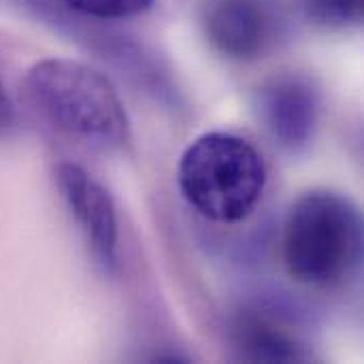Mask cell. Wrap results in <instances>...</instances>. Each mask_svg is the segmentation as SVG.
<instances>
[{
  "label": "cell",
  "mask_w": 364,
  "mask_h": 364,
  "mask_svg": "<svg viewBox=\"0 0 364 364\" xmlns=\"http://www.w3.org/2000/svg\"><path fill=\"white\" fill-rule=\"evenodd\" d=\"M23 98L51 130L90 149L117 151L130 141L128 113L115 85L83 62H36L23 77Z\"/></svg>",
  "instance_id": "1"
},
{
  "label": "cell",
  "mask_w": 364,
  "mask_h": 364,
  "mask_svg": "<svg viewBox=\"0 0 364 364\" xmlns=\"http://www.w3.org/2000/svg\"><path fill=\"white\" fill-rule=\"evenodd\" d=\"M363 254L358 205L337 190H309L288 209L282 230V258L288 275L303 286L341 284Z\"/></svg>",
  "instance_id": "2"
},
{
  "label": "cell",
  "mask_w": 364,
  "mask_h": 364,
  "mask_svg": "<svg viewBox=\"0 0 364 364\" xmlns=\"http://www.w3.org/2000/svg\"><path fill=\"white\" fill-rule=\"evenodd\" d=\"M267 181V164L256 145L224 130L194 139L177 164L181 196L215 224H237L250 218L264 196Z\"/></svg>",
  "instance_id": "3"
},
{
  "label": "cell",
  "mask_w": 364,
  "mask_h": 364,
  "mask_svg": "<svg viewBox=\"0 0 364 364\" xmlns=\"http://www.w3.org/2000/svg\"><path fill=\"white\" fill-rule=\"evenodd\" d=\"M254 107L262 128L279 147L303 151L318 130L322 96L311 77L279 73L258 85Z\"/></svg>",
  "instance_id": "4"
},
{
  "label": "cell",
  "mask_w": 364,
  "mask_h": 364,
  "mask_svg": "<svg viewBox=\"0 0 364 364\" xmlns=\"http://www.w3.org/2000/svg\"><path fill=\"white\" fill-rule=\"evenodd\" d=\"M203 28L218 53L250 62L275 45L282 28L279 6L277 0H205Z\"/></svg>",
  "instance_id": "5"
},
{
  "label": "cell",
  "mask_w": 364,
  "mask_h": 364,
  "mask_svg": "<svg viewBox=\"0 0 364 364\" xmlns=\"http://www.w3.org/2000/svg\"><path fill=\"white\" fill-rule=\"evenodd\" d=\"M55 183L87 245L92 247V254L105 269H115L119 222L111 192L75 162L58 164Z\"/></svg>",
  "instance_id": "6"
},
{
  "label": "cell",
  "mask_w": 364,
  "mask_h": 364,
  "mask_svg": "<svg viewBox=\"0 0 364 364\" xmlns=\"http://www.w3.org/2000/svg\"><path fill=\"white\" fill-rule=\"evenodd\" d=\"M230 341L250 363H303L311 356L299 331L264 309H241L230 322Z\"/></svg>",
  "instance_id": "7"
},
{
  "label": "cell",
  "mask_w": 364,
  "mask_h": 364,
  "mask_svg": "<svg viewBox=\"0 0 364 364\" xmlns=\"http://www.w3.org/2000/svg\"><path fill=\"white\" fill-rule=\"evenodd\" d=\"M307 19L324 28H348L363 19V0H303Z\"/></svg>",
  "instance_id": "8"
},
{
  "label": "cell",
  "mask_w": 364,
  "mask_h": 364,
  "mask_svg": "<svg viewBox=\"0 0 364 364\" xmlns=\"http://www.w3.org/2000/svg\"><path fill=\"white\" fill-rule=\"evenodd\" d=\"M73 11L94 19H126L145 13L156 0H62Z\"/></svg>",
  "instance_id": "9"
},
{
  "label": "cell",
  "mask_w": 364,
  "mask_h": 364,
  "mask_svg": "<svg viewBox=\"0 0 364 364\" xmlns=\"http://www.w3.org/2000/svg\"><path fill=\"white\" fill-rule=\"evenodd\" d=\"M15 124V109L6 94V87L0 79V132H6Z\"/></svg>",
  "instance_id": "10"
}]
</instances>
